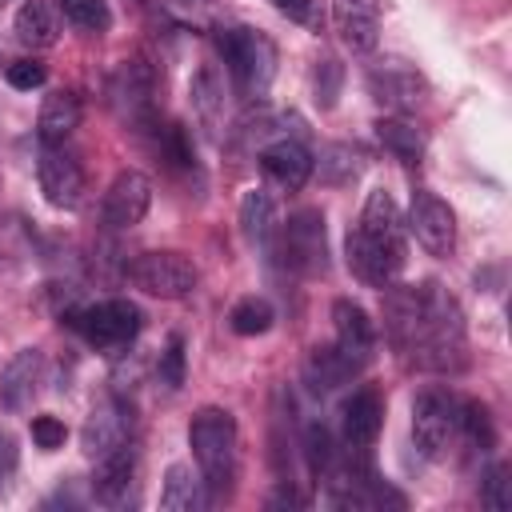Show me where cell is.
Returning <instances> with one entry per match:
<instances>
[{
	"label": "cell",
	"instance_id": "1",
	"mask_svg": "<svg viewBox=\"0 0 512 512\" xmlns=\"http://www.w3.org/2000/svg\"><path fill=\"white\" fill-rule=\"evenodd\" d=\"M392 340L416 356L420 368H452L464 352V316L440 284L392 288L384 300Z\"/></svg>",
	"mask_w": 512,
	"mask_h": 512
},
{
	"label": "cell",
	"instance_id": "2",
	"mask_svg": "<svg viewBox=\"0 0 512 512\" xmlns=\"http://www.w3.org/2000/svg\"><path fill=\"white\" fill-rule=\"evenodd\" d=\"M188 444L208 496H224L236 476V420L224 408H200L188 424Z\"/></svg>",
	"mask_w": 512,
	"mask_h": 512
},
{
	"label": "cell",
	"instance_id": "3",
	"mask_svg": "<svg viewBox=\"0 0 512 512\" xmlns=\"http://www.w3.org/2000/svg\"><path fill=\"white\" fill-rule=\"evenodd\" d=\"M216 52L236 84L240 96L248 100H260L272 84V72H276V48L264 32H252V28H220L216 32Z\"/></svg>",
	"mask_w": 512,
	"mask_h": 512
},
{
	"label": "cell",
	"instance_id": "4",
	"mask_svg": "<svg viewBox=\"0 0 512 512\" xmlns=\"http://www.w3.org/2000/svg\"><path fill=\"white\" fill-rule=\"evenodd\" d=\"M276 256L296 276H324L328 272V232H324L320 208H300L280 224Z\"/></svg>",
	"mask_w": 512,
	"mask_h": 512
},
{
	"label": "cell",
	"instance_id": "5",
	"mask_svg": "<svg viewBox=\"0 0 512 512\" xmlns=\"http://www.w3.org/2000/svg\"><path fill=\"white\" fill-rule=\"evenodd\" d=\"M124 272H128L132 288H140V292H148L156 300H184L196 288V280H200L196 264L184 252H172V248L140 252Z\"/></svg>",
	"mask_w": 512,
	"mask_h": 512
},
{
	"label": "cell",
	"instance_id": "6",
	"mask_svg": "<svg viewBox=\"0 0 512 512\" xmlns=\"http://www.w3.org/2000/svg\"><path fill=\"white\" fill-rule=\"evenodd\" d=\"M456 428H460V404L448 392L428 388L412 400V440L424 456H432V460L444 456Z\"/></svg>",
	"mask_w": 512,
	"mask_h": 512
},
{
	"label": "cell",
	"instance_id": "7",
	"mask_svg": "<svg viewBox=\"0 0 512 512\" xmlns=\"http://www.w3.org/2000/svg\"><path fill=\"white\" fill-rule=\"evenodd\" d=\"M72 328L96 348H120L140 332V308L132 300H100L68 316Z\"/></svg>",
	"mask_w": 512,
	"mask_h": 512
},
{
	"label": "cell",
	"instance_id": "8",
	"mask_svg": "<svg viewBox=\"0 0 512 512\" xmlns=\"http://www.w3.org/2000/svg\"><path fill=\"white\" fill-rule=\"evenodd\" d=\"M36 176H40V192L52 208L72 212L84 200V168L64 144H40Z\"/></svg>",
	"mask_w": 512,
	"mask_h": 512
},
{
	"label": "cell",
	"instance_id": "9",
	"mask_svg": "<svg viewBox=\"0 0 512 512\" xmlns=\"http://www.w3.org/2000/svg\"><path fill=\"white\" fill-rule=\"evenodd\" d=\"M368 92L376 104H384L392 112H412L424 104L428 84L408 60H380L368 68Z\"/></svg>",
	"mask_w": 512,
	"mask_h": 512
},
{
	"label": "cell",
	"instance_id": "10",
	"mask_svg": "<svg viewBox=\"0 0 512 512\" xmlns=\"http://www.w3.org/2000/svg\"><path fill=\"white\" fill-rule=\"evenodd\" d=\"M108 104L132 128L152 120V68L144 60H124L108 80Z\"/></svg>",
	"mask_w": 512,
	"mask_h": 512
},
{
	"label": "cell",
	"instance_id": "11",
	"mask_svg": "<svg viewBox=\"0 0 512 512\" xmlns=\"http://www.w3.org/2000/svg\"><path fill=\"white\" fill-rule=\"evenodd\" d=\"M148 204H152V184H148V176L128 168V172H120V176L108 184V192H104V200H100V220H104V228L124 232V228H132V224H140V220L148 216Z\"/></svg>",
	"mask_w": 512,
	"mask_h": 512
},
{
	"label": "cell",
	"instance_id": "12",
	"mask_svg": "<svg viewBox=\"0 0 512 512\" xmlns=\"http://www.w3.org/2000/svg\"><path fill=\"white\" fill-rule=\"evenodd\" d=\"M408 232L420 240L424 252L432 256H448L456 248V216L452 208L432 196V192H416L408 204Z\"/></svg>",
	"mask_w": 512,
	"mask_h": 512
},
{
	"label": "cell",
	"instance_id": "13",
	"mask_svg": "<svg viewBox=\"0 0 512 512\" xmlns=\"http://www.w3.org/2000/svg\"><path fill=\"white\" fill-rule=\"evenodd\" d=\"M132 484H136V452H132V444H120L116 452L96 460V472H92V500L96 504H104V508L128 504Z\"/></svg>",
	"mask_w": 512,
	"mask_h": 512
},
{
	"label": "cell",
	"instance_id": "14",
	"mask_svg": "<svg viewBox=\"0 0 512 512\" xmlns=\"http://www.w3.org/2000/svg\"><path fill=\"white\" fill-rule=\"evenodd\" d=\"M128 432H132V420H128V412H124L120 404H112V400L96 404V408L88 412L84 428H80L84 456H88V460H100V456L116 452L120 444H128Z\"/></svg>",
	"mask_w": 512,
	"mask_h": 512
},
{
	"label": "cell",
	"instance_id": "15",
	"mask_svg": "<svg viewBox=\"0 0 512 512\" xmlns=\"http://www.w3.org/2000/svg\"><path fill=\"white\" fill-rule=\"evenodd\" d=\"M332 20L352 52H372L380 40V0H332Z\"/></svg>",
	"mask_w": 512,
	"mask_h": 512
},
{
	"label": "cell",
	"instance_id": "16",
	"mask_svg": "<svg viewBox=\"0 0 512 512\" xmlns=\"http://www.w3.org/2000/svg\"><path fill=\"white\" fill-rule=\"evenodd\" d=\"M40 380H44V352H40V348H20V352L4 364V372H0V404H4L8 412L28 408V400H32L36 388H40Z\"/></svg>",
	"mask_w": 512,
	"mask_h": 512
},
{
	"label": "cell",
	"instance_id": "17",
	"mask_svg": "<svg viewBox=\"0 0 512 512\" xmlns=\"http://www.w3.org/2000/svg\"><path fill=\"white\" fill-rule=\"evenodd\" d=\"M260 168H264V176H268L276 188L296 192V188H304L308 176H312V156H308V148L296 144V140H276V144H268V148L260 152Z\"/></svg>",
	"mask_w": 512,
	"mask_h": 512
},
{
	"label": "cell",
	"instance_id": "18",
	"mask_svg": "<svg viewBox=\"0 0 512 512\" xmlns=\"http://www.w3.org/2000/svg\"><path fill=\"white\" fill-rule=\"evenodd\" d=\"M368 240L392 248L404 256V220H400V208L396 200L384 192V188H372L368 200H364V212H360V224H356Z\"/></svg>",
	"mask_w": 512,
	"mask_h": 512
},
{
	"label": "cell",
	"instance_id": "19",
	"mask_svg": "<svg viewBox=\"0 0 512 512\" xmlns=\"http://www.w3.org/2000/svg\"><path fill=\"white\" fill-rule=\"evenodd\" d=\"M360 368H364V360H356L348 348H340V344H320V348H312V356H308V364H304V376H308V388H312V392H332V388L348 384Z\"/></svg>",
	"mask_w": 512,
	"mask_h": 512
},
{
	"label": "cell",
	"instance_id": "20",
	"mask_svg": "<svg viewBox=\"0 0 512 512\" xmlns=\"http://www.w3.org/2000/svg\"><path fill=\"white\" fill-rule=\"evenodd\" d=\"M340 424H344V440L352 448H372L376 436H380V424H384V404L372 388H360L344 400V412H340Z\"/></svg>",
	"mask_w": 512,
	"mask_h": 512
},
{
	"label": "cell",
	"instance_id": "21",
	"mask_svg": "<svg viewBox=\"0 0 512 512\" xmlns=\"http://www.w3.org/2000/svg\"><path fill=\"white\" fill-rule=\"evenodd\" d=\"M76 128H80V96L68 88H56L52 96H44L40 120H36L40 144H64Z\"/></svg>",
	"mask_w": 512,
	"mask_h": 512
},
{
	"label": "cell",
	"instance_id": "22",
	"mask_svg": "<svg viewBox=\"0 0 512 512\" xmlns=\"http://www.w3.org/2000/svg\"><path fill=\"white\" fill-rule=\"evenodd\" d=\"M332 328H336V344L348 348L356 360H368L376 348V328L368 320V312L352 300H336L332 304Z\"/></svg>",
	"mask_w": 512,
	"mask_h": 512
},
{
	"label": "cell",
	"instance_id": "23",
	"mask_svg": "<svg viewBox=\"0 0 512 512\" xmlns=\"http://www.w3.org/2000/svg\"><path fill=\"white\" fill-rule=\"evenodd\" d=\"M208 504V488L204 480L184 468V464H172L164 472V488H160V508L164 512H200Z\"/></svg>",
	"mask_w": 512,
	"mask_h": 512
},
{
	"label": "cell",
	"instance_id": "24",
	"mask_svg": "<svg viewBox=\"0 0 512 512\" xmlns=\"http://www.w3.org/2000/svg\"><path fill=\"white\" fill-rule=\"evenodd\" d=\"M276 200H272V192H264V188H252V192H244V200H240V232H244V240L248 244H256V248H268V240L276 236Z\"/></svg>",
	"mask_w": 512,
	"mask_h": 512
},
{
	"label": "cell",
	"instance_id": "25",
	"mask_svg": "<svg viewBox=\"0 0 512 512\" xmlns=\"http://www.w3.org/2000/svg\"><path fill=\"white\" fill-rule=\"evenodd\" d=\"M56 36H60L56 8L48 0H24L16 12V40L28 48H52Z\"/></svg>",
	"mask_w": 512,
	"mask_h": 512
},
{
	"label": "cell",
	"instance_id": "26",
	"mask_svg": "<svg viewBox=\"0 0 512 512\" xmlns=\"http://www.w3.org/2000/svg\"><path fill=\"white\" fill-rule=\"evenodd\" d=\"M192 108H196V120L208 132H220V120H224V84H220V76H216L212 64H204L192 76Z\"/></svg>",
	"mask_w": 512,
	"mask_h": 512
},
{
	"label": "cell",
	"instance_id": "27",
	"mask_svg": "<svg viewBox=\"0 0 512 512\" xmlns=\"http://www.w3.org/2000/svg\"><path fill=\"white\" fill-rule=\"evenodd\" d=\"M376 136H380V144H384L396 160H404V164H416V160L424 156V132H420L412 120H404V116H380V120H376Z\"/></svg>",
	"mask_w": 512,
	"mask_h": 512
},
{
	"label": "cell",
	"instance_id": "28",
	"mask_svg": "<svg viewBox=\"0 0 512 512\" xmlns=\"http://www.w3.org/2000/svg\"><path fill=\"white\" fill-rule=\"evenodd\" d=\"M272 304L264 300V296H244V300H236L232 304V312H228V324H232V332L236 336H264L268 328H272Z\"/></svg>",
	"mask_w": 512,
	"mask_h": 512
},
{
	"label": "cell",
	"instance_id": "29",
	"mask_svg": "<svg viewBox=\"0 0 512 512\" xmlns=\"http://www.w3.org/2000/svg\"><path fill=\"white\" fill-rule=\"evenodd\" d=\"M360 152L352 148V144H332V148H324V156H320V176L328 180V184H352L356 176H360Z\"/></svg>",
	"mask_w": 512,
	"mask_h": 512
},
{
	"label": "cell",
	"instance_id": "30",
	"mask_svg": "<svg viewBox=\"0 0 512 512\" xmlns=\"http://www.w3.org/2000/svg\"><path fill=\"white\" fill-rule=\"evenodd\" d=\"M56 8L72 28H84V32H104L112 24V12L104 0H56Z\"/></svg>",
	"mask_w": 512,
	"mask_h": 512
},
{
	"label": "cell",
	"instance_id": "31",
	"mask_svg": "<svg viewBox=\"0 0 512 512\" xmlns=\"http://www.w3.org/2000/svg\"><path fill=\"white\" fill-rule=\"evenodd\" d=\"M340 88H344V68H340L332 56L316 60V68H312V92H316V104H320V108H332L336 96H340Z\"/></svg>",
	"mask_w": 512,
	"mask_h": 512
},
{
	"label": "cell",
	"instance_id": "32",
	"mask_svg": "<svg viewBox=\"0 0 512 512\" xmlns=\"http://www.w3.org/2000/svg\"><path fill=\"white\" fill-rule=\"evenodd\" d=\"M304 456H308L312 476H328V468H332V436H328L324 424H308L304 428Z\"/></svg>",
	"mask_w": 512,
	"mask_h": 512
},
{
	"label": "cell",
	"instance_id": "33",
	"mask_svg": "<svg viewBox=\"0 0 512 512\" xmlns=\"http://www.w3.org/2000/svg\"><path fill=\"white\" fill-rule=\"evenodd\" d=\"M460 428L468 432V440L480 448V452H488L492 448V440H496V432H492V416H488V408L484 404H464L460 408Z\"/></svg>",
	"mask_w": 512,
	"mask_h": 512
},
{
	"label": "cell",
	"instance_id": "34",
	"mask_svg": "<svg viewBox=\"0 0 512 512\" xmlns=\"http://www.w3.org/2000/svg\"><path fill=\"white\" fill-rule=\"evenodd\" d=\"M160 384L168 388L184 384V336H168V348L160 352Z\"/></svg>",
	"mask_w": 512,
	"mask_h": 512
},
{
	"label": "cell",
	"instance_id": "35",
	"mask_svg": "<svg viewBox=\"0 0 512 512\" xmlns=\"http://www.w3.org/2000/svg\"><path fill=\"white\" fill-rule=\"evenodd\" d=\"M4 80H8L16 92H32V88H40V84L48 80V72H44V64H36V60H16V64L4 68Z\"/></svg>",
	"mask_w": 512,
	"mask_h": 512
},
{
	"label": "cell",
	"instance_id": "36",
	"mask_svg": "<svg viewBox=\"0 0 512 512\" xmlns=\"http://www.w3.org/2000/svg\"><path fill=\"white\" fill-rule=\"evenodd\" d=\"M64 440H68L64 420H56V416H32V444H36V448L52 452V448H60Z\"/></svg>",
	"mask_w": 512,
	"mask_h": 512
},
{
	"label": "cell",
	"instance_id": "37",
	"mask_svg": "<svg viewBox=\"0 0 512 512\" xmlns=\"http://www.w3.org/2000/svg\"><path fill=\"white\" fill-rule=\"evenodd\" d=\"M484 504H488V508H508V504H512V492H508V468H504V464H496V468L488 472Z\"/></svg>",
	"mask_w": 512,
	"mask_h": 512
},
{
	"label": "cell",
	"instance_id": "38",
	"mask_svg": "<svg viewBox=\"0 0 512 512\" xmlns=\"http://www.w3.org/2000/svg\"><path fill=\"white\" fill-rule=\"evenodd\" d=\"M288 20H300V24H320V8H316V0H272Z\"/></svg>",
	"mask_w": 512,
	"mask_h": 512
},
{
	"label": "cell",
	"instance_id": "39",
	"mask_svg": "<svg viewBox=\"0 0 512 512\" xmlns=\"http://www.w3.org/2000/svg\"><path fill=\"white\" fill-rule=\"evenodd\" d=\"M16 460H20L16 440H12V432L0 428V492L8 488V480H12V472H16Z\"/></svg>",
	"mask_w": 512,
	"mask_h": 512
},
{
	"label": "cell",
	"instance_id": "40",
	"mask_svg": "<svg viewBox=\"0 0 512 512\" xmlns=\"http://www.w3.org/2000/svg\"><path fill=\"white\" fill-rule=\"evenodd\" d=\"M300 504H304V500L292 492V484H288V480H280V488L268 496V508H300Z\"/></svg>",
	"mask_w": 512,
	"mask_h": 512
}]
</instances>
